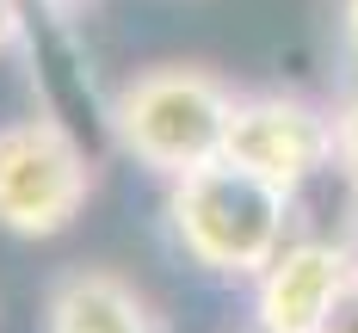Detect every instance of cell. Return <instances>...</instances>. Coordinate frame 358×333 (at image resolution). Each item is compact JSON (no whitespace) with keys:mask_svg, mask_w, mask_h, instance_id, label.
Segmentation results:
<instances>
[{"mask_svg":"<svg viewBox=\"0 0 358 333\" xmlns=\"http://www.w3.org/2000/svg\"><path fill=\"white\" fill-rule=\"evenodd\" d=\"M161 210H167L173 247L198 272L229 278V284H253L290 247L296 198L222 154L210 167H192V173L167 179V204Z\"/></svg>","mask_w":358,"mask_h":333,"instance_id":"cell-1","label":"cell"},{"mask_svg":"<svg viewBox=\"0 0 358 333\" xmlns=\"http://www.w3.org/2000/svg\"><path fill=\"white\" fill-rule=\"evenodd\" d=\"M229 117H235V87L204 62H148L124 74L106 99L111 142L155 179H179L192 167L222 161Z\"/></svg>","mask_w":358,"mask_h":333,"instance_id":"cell-2","label":"cell"},{"mask_svg":"<svg viewBox=\"0 0 358 333\" xmlns=\"http://www.w3.org/2000/svg\"><path fill=\"white\" fill-rule=\"evenodd\" d=\"M99 167L56 111H25L0 124V235L56 241L87 216Z\"/></svg>","mask_w":358,"mask_h":333,"instance_id":"cell-3","label":"cell"},{"mask_svg":"<svg viewBox=\"0 0 358 333\" xmlns=\"http://www.w3.org/2000/svg\"><path fill=\"white\" fill-rule=\"evenodd\" d=\"M222 154L296 198L309 179H322L334 167V111L322 99H309V93H290V87L235 93Z\"/></svg>","mask_w":358,"mask_h":333,"instance_id":"cell-4","label":"cell"},{"mask_svg":"<svg viewBox=\"0 0 358 333\" xmlns=\"http://www.w3.org/2000/svg\"><path fill=\"white\" fill-rule=\"evenodd\" d=\"M358 272V247L334 235H290V247L253 278V327L259 333H322L334 302Z\"/></svg>","mask_w":358,"mask_h":333,"instance_id":"cell-5","label":"cell"},{"mask_svg":"<svg viewBox=\"0 0 358 333\" xmlns=\"http://www.w3.org/2000/svg\"><path fill=\"white\" fill-rule=\"evenodd\" d=\"M37 333H167V315L117 265H69L43 284Z\"/></svg>","mask_w":358,"mask_h":333,"instance_id":"cell-6","label":"cell"},{"mask_svg":"<svg viewBox=\"0 0 358 333\" xmlns=\"http://www.w3.org/2000/svg\"><path fill=\"white\" fill-rule=\"evenodd\" d=\"M334 167H340L346 191L358 198V87L334 105Z\"/></svg>","mask_w":358,"mask_h":333,"instance_id":"cell-7","label":"cell"},{"mask_svg":"<svg viewBox=\"0 0 358 333\" xmlns=\"http://www.w3.org/2000/svg\"><path fill=\"white\" fill-rule=\"evenodd\" d=\"M25 0H0V56H13L19 43H25Z\"/></svg>","mask_w":358,"mask_h":333,"instance_id":"cell-8","label":"cell"},{"mask_svg":"<svg viewBox=\"0 0 358 333\" xmlns=\"http://www.w3.org/2000/svg\"><path fill=\"white\" fill-rule=\"evenodd\" d=\"M322 333H358V272H352V284H346V296L334 302V315H327Z\"/></svg>","mask_w":358,"mask_h":333,"instance_id":"cell-9","label":"cell"},{"mask_svg":"<svg viewBox=\"0 0 358 333\" xmlns=\"http://www.w3.org/2000/svg\"><path fill=\"white\" fill-rule=\"evenodd\" d=\"M43 6H50V13H80L87 0H43Z\"/></svg>","mask_w":358,"mask_h":333,"instance_id":"cell-10","label":"cell"},{"mask_svg":"<svg viewBox=\"0 0 358 333\" xmlns=\"http://www.w3.org/2000/svg\"><path fill=\"white\" fill-rule=\"evenodd\" d=\"M241 333H259V327H241Z\"/></svg>","mask_w":358,"mask_h":333,"instance_id":"cell-11","label":"cell"}]
</instances>
